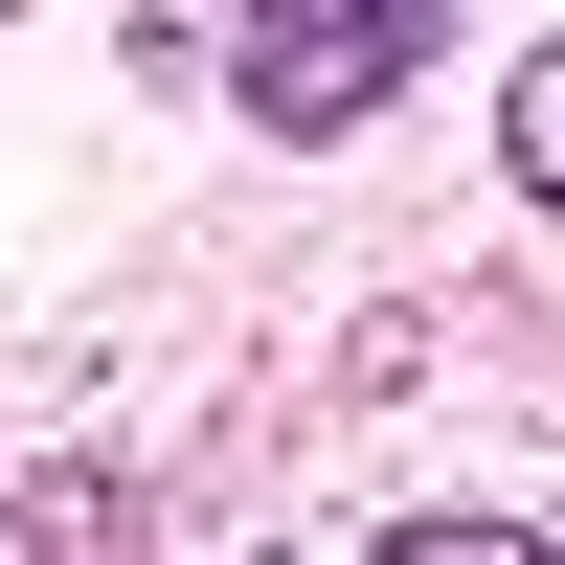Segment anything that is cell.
Here are the masks:
<instances>
[{
	"label": "cell",
	"mask_w": 565,
	"mask_h": 565,
	"mask_svg": "<svg viewBox=\"0 0 565 565\" xmlns=\"http://www.w3.org/2000/svg\"><path fill=\"white\" fill-rule=\"evenodd\" d=\"M0 543H136V476H90V452H68V476L0 498Z\"/></svg>",
	"instance_id": "2"
},
{
	"label": "cell",
	"mask_w": 565,
	"mask_h": 565,
	"mask_svg": "<svg viewBox=\"0 0 565 565\" xmlns=\"http://www.w3.org/2000/svg\"><path fill=\"white\" fill-rule=\"evenodd\" d=\"M452 0H249V114L271 136H362L407 68H430Z\"/></svg>",
	"instance_id": "1"
},
{
	"label": "cell",
	"mask_w": 565,
	"mask_h": 565,
	"mask_svg": "<svg viewBox=\"0 0 565 565\" xmlns=\"http://www.w3.org/2000/svg\"><path fill=\"white\" fill-rule=\"evenodd\" d=\"M498 159H521V204H565V45H543L521 90H498Z\"/></svg>",
	"instance_id": "3"
}]
</instances>
